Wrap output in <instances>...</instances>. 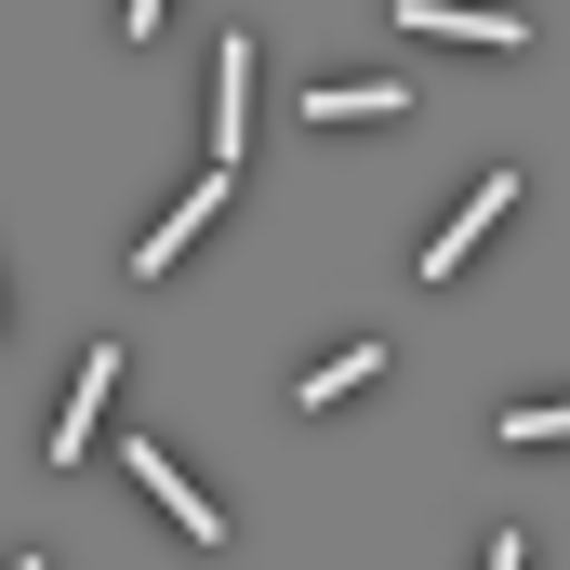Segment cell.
<instances>
[{
  "label": "cell",
  "instance_id": "cell-1",
  "mask_svg": "<svg viewBox=\"0 0 570 570\" xmlns=\"http://www.w3.org/2000/svg\"><path fill=\"white\" fill-rule=\"evenodd\" d=\"M120 464H134V491L159 504V518H173V531H186V544H226V518H213V491H199V478H186L173 451H146V438H134Z\"/></svg>",
  "mask_w": 570,
  "mask_h": 570
},
{
  "label": "cell",
  "instance_id": "cell-2",
  "mask_svg": "<svg viewBox=\"0 0 570 570\" xmlns=\"http://www.w3.org/2000/svg\"><path fill=\"white\" fill-rule=\"evenodd\" d=\"M213 94H226V107H213V173H239V159H253V27L213 53Z\"/></svg>",
  "mask_w": 570,
  "mask_h": 570
},
{
  "label": "cell",
  "instance_id": "cell-3",
  "mask_svg": "<svg viewBox=\"0 0 570 570\" xmlns=\"http://www.w3.org/2000/svg\"><path fill=\"white\" fill-rule=\"evenodd\" d=\"M504 213H518V173H478V199H464V213H451V226L425 239V279H464V253H478Z\"/></svg>",
  "mask_w": 570,
  "mask_h": 570
},
{
  "label": "cell",
  "instance_id": "cell-4",
  "mask_svg": "<svg viewBox=\"0 0 570 570\" xmlns=\"http://www.w3.org/2000/svg\"><path fill=\"white\" fill-rule=\"evenodd\" d=\"M213 213H226V173H213V186H199V199H173V213H159V226H146V239H134V266H146V279H159V266H186V239H199V226H213Z\"/></svg>",
  "mask_w": 570,
  "mask_h": 570
},
{
  "label": "cell",
  "instance_id": "cell-5",
  "mask_svg": "<svg viewBox=\"0 0 570 570\" xmlns=\"http://www.w3.org/2000/svg\"><path fill=\"white\" fill-rule=\"evenodd\" d=\"M399 27H425V40H478V53H518V40H531L518 13H451V0H399Z\"/></svg>",
  "mask_w": 570,
  "mask_h": 570
},
{
  "label": "cell",
  "instance_id": "cell-6",
  "mask_svg": "<svg viewBox=\"0 0 570 570\" xmlns=\"http://www.w3.org/2000/svg\"><path fill=\"white\" fill-rule=\"evenodd\" d=\"M107 399H120V345H94V358H80V385H67V425H53V451H94Z\"/></svg>",
  "mask_w": 570,
  "mask_h": 570
},
{
  "label": "cell",
  "instance_id": "cell-7",
  "mask_svg": "<svg viewBox=\"0 0 570 570\" xmlns=\"http://www.w3.org/2000/svg\"><path fill=\"white\" fill-rule=\"evenodd\" d=\"M399 107H412L399 80H332V94H318V120H399Z\"/></svg>",
  "mask_w": 570,
  "mask_h": 570
},
{
  "label": "cell",
  "instance_id": "cell-8",
  "mask_svg": "<svg viewBox=\"0 0 570 570\" xmlns=\"http://www.w3.org/2000/svg\"><path fill=\"white\" fill-rule=\"evenodd\" d=\"M372 372H385V345H358V358H318V372H305V412H332V399H358Z\"/></svg>",
  "mask_w": 570,
  "mask_h": 570
},
{
  "label": "cell",
  "instance_id": "cell-9",
  "mask_svg": "<svg viewBox=\"0 0 570 570\" xmlns=\"http://www.w3.org/2000/svg\"><path fill=\"white\" fill-rule=\"evenodd\" d=\"M491 438H518V451H544V438H570V399H518Z\"/></svg>",
  "mask_w": 570,
  "mask_h": 570
},
{
  "label": "cell",
  "instance_id": "cell-10",
  "mask_svg": "<svg viewBox=\"0 0 570 570\" xmlns=\"http://www.w3.org/2000/svg\"><path fill=\"white\" fill-rule=\"evenodd\" d=\"M491 570H531V544H518V531H491Z\"/></svg>",
  "mask_w": 570,
  "mask_h": 570
},
{
  "label": "cell",
  "instance_id": "cell-11",
  "mask_svg": "<svg viewBox=\"0 0 570 570\" xmlns=\"http://www.w3.org/2000/svg\"><path fill=\"white\" fill-rule=\"evenodd\" d=\"M13 570H40V558H13Z\"/></svg>",
  "mask_w": 570,
  "mask_h": 570
}]
</instances>
